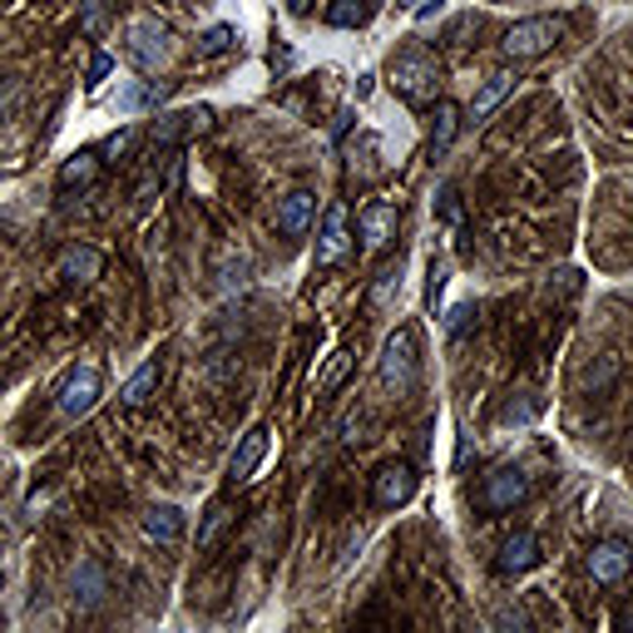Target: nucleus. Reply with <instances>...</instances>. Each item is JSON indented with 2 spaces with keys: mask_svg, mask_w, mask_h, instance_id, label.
Returning a JSON list of instances; mask_svg holds the SVG:
<instances>
[{
  "mask_svg": "<svg viewBox=\"0 0 633 633\" xmlns=\"http://www.w3.org/2000/svg\"><path fill=\"white\" fill-rule=\"evenodd\" d=\"M619 629H623V633H633V599L619 609Z\"/></svg>",
  "mask_w": 633,
  "mask_h": 633,
  "instance_id": "obj_35",
  "label": "nucleus"
},
{
  "mask_svg": "<svg viewBox=\"0 0 633 633\" xmlns=\"http://www.w3.org/2000/svg\"><path fill=\"white\" fill-rule=\"evenodd\" d=\"M397 228H401L397 204H366L362 208V247L372 253V258L397 238Z\"/></svg>",
  "mask_w": 633,
  "mask_h": 633,
  "instance_id": "obj_12",
  "label": "nucleus"
},
{
  "mask_svg": "<svg viewBox=\"0 0 633 633\" xmlns=\"http://www.w3.org/2000/svg\"><path fill=\"white\" fill-rule=\"evenodd\" d=\"M233 25H214V31L204 35V40H198V54H223V50H233Z\"/></svg>",
  "mask_w": 633,
  "mask_h": 633,
  "instance_id": "obj_27",
  "label": "nucleus"
},
{
  "mask_svg": "<svg viewBox=\"0 0 633 633\" xmlns=\"http://www.w3.org/2000/svg\"><path fill=\"white\" fill-rule=\"evenodd\" d=\"M455 134H461V105L440 99V105H436V124H430V159H440V154L451 149Z\"/></svg>",
  "mask_w": 633,
  "mask_h": 633,
  "instance_id": "obj_19",
  "label": "nucleus"
},
{
  "mask_svg": "<svg viewBox=\"0 0 633 633\" xmlns=\"http://www.w3.org/2000/svg\"><path fill=\"white\" fill-rule=\"evenodd\" d=\"M99 149H80L70 154L65 163H60V194H75V188H89V183L99 179Z\"/></svg>",
  "mask_w": 633,
  "mask_h": 633,
  "instance_id": "obj_17",
  "label": "nucleus"
},
{
  "mask_svg": "<svg viewBox=\"0 0 633 633\" xmlns=\"http://www.w3.org/2000/svg\"><path fill=\"white\" fill-rule=\"evenodd\" d=\"M346 372H352V356H346V352H337L332 362H327L322 381H317V397H332V391L342 387V376H346Z\"/></svg>",
  "mask_w": 633,
  "mask_h": 633,
  "instance_id": "obj_26",
  "label": "nucleus"
},
{
  "mask_svg": "<svg viewBox=\"0 0 633 633\" xmlns=\"http://www.w3.org/2000/svg\"><path fill=\"white\" fill-rule=\"evenodd\" d=\"M105 564L99 559H80L75 569H70V594H75V604H85V609H95L99 599H105Z\"/></svg>",
  "mask_w": 633,
  "mask_h": 633,
  "instance_id": "obj_16",
  "label": "nucleus"
},
{
  "mask_svg": "<svg viewBox=\"0 0 633 633\" xmlns=\"http://www.w3.org/2000/svg\"><path fill=\"white\" fill-rule=\"evenodd\" d=\"M109 65H114L109 54H95V60H89V85H95V80H105V75H109Z\"/></svg>",
  "mask_w": 633,
  "mask_h": 633,
  "instance_id": "obj_33",
  "label": "nucleus"
},
{
  "mask_svg": "<svg viewBox=\"0 0 633 633\" xmlns=\"http://www.w3.org/2000/svg\"><path fill=\"white\" fill-rule=\"evenodd\" d=\"M21 95H25V85H21V80H0V124H5V119H11L15 114V105H21Z\"/></svg>",
  "mask_w": 633,
  "mask_h": 633,
  "instance_id": "obj_28",
  "label": "nucleus"
},
{
  "mask_svg": "<svg viewBox=\"0 0 633 633\" xmlns=\"http://www.w3.org/2000/svg\"><path fill=\"white\" fill-rule=\"evenodd\" d=\"M312 214H317V194H307V188H292V194L278 204V228L288 238H302L312 228Z\"/></svg>",
  "mask_w": 633,
  "mask_h": 633,
  "instance_id": "obj_14",
  "label": "nucleus"
},
{
  "mask_svg": "<svg viewBox=\"0 0 633 633\" xmlns=\"http://www.w3.org/2000/svg\"><path fill=\"white\" fill-rule=\"evenodd\" d=\"M411 495H416V471H411L406 461H391L372 475V504L376 510H397V504H406Z\"/></svg>",
  "mask_w": 633,
  "mask_h": 633,
  "instance_id": "obj_8",
  "label": "nucleus"
},
{
  "mask_svg": "<svg viewBox=\"0 0 633 633\" xmlns=\"http://www.w3.org/2000/svg\"><path fill=\"white\" fill-rule=\"evenodd\" d=\"M475 322V307H455L451 312V337H465V327Z\"/></svg>",
  "mask_w": 633,
  "mask_h": 633,
  "instance_id": "obj_32",
  "label": "nucleus"
},
{
  "mask_svg": "<svg viewBox=\"0 0 633 633\" xmlns=\"http://www.w3.org/2000/svg\"><path fill=\"white\" fill-rule=\"evenodd\" d=\"M60 272H65L70 282H95L99 272H105V253H99V247L75 243V247H65V258H60Z\"/></svg>",
  "mask_w": 633,
  "mask_h": 633,
  "instance_id": "obj_18",
  "label": "nucleus"
},
{
  "mask_svg": "<svg viewBox=\"0 0 633 633\" xmlns=\"http://www.w3.org/2000/svg\"><path fill=\"white\" fill-rule=\"evenodd\" d=\"M346 204H332L322 218V238H317V268H337L352 247V228H346Z\"/></svg>",
  "mask_w": 633,
  "mask_h": 633,
  "instance_id": "obj_10",
  "label": "nucleus"
},
{
  "mask_svg": "<svg viewBox=\"0 0 633 633\" xmlns=\"http://www.w3.org/2000/svg\"><path fill=\"white\" fill-rule=\"evenodd\" d=\"M564 31L569 25L559 15H529V21H515L500 35V50H504V60H539L545 50H555L564 40Z\"/></svg>",
  "mask_w": 633,
  "mask_h": 633,
  "instance_id": "obj_2",
  "label": "nucleus"
},
{
  "mask_svg": "<svg viewBox=\"0 0 633 633\" xmlns=\"http://www.w3.org/2000/svg\"><path fill=\"white\" fill-rule=\"evenodd\" d=\"M130 144H134V134H130V130L109 134V139H105V149H99V159H105V163H119V154L130 149Z\"/></svg>",
  "mask_w": 633,
  "mask_h": 633,
  "instance_id": "obj_29",
  "label": "nucleus"
},
{
  "mask_svg": "<svg viewBox=\"0 0 633 633\" xmlns=\"http://www.w3.org/2000/svg\"><path fill=\"white\" fill-rule=\"evenodd\" d=\"M99 391H105V381H99V366H75V372L60 381V391H54V411L65 421H80L95 411Z\"/></svg>",
  "mask_w": 633,
  "mask_h": 633,
  "instance_id": "obj_5",
  "label": "nucleus"
},
{
  "mask_svg": "<svg viewBox=\"0 0 633 633\" xmlns=\"http://www.w3.org/2000/svg\"><path fill=\"white\" fill-rule=\"evenodd\" d=\"M263 455H268V426H253L243 440H238V451L228 455V480H233V485H247L253 475H258Z\"/></svg>",
  "mask_w": 633,
  "mask_h": 633,
  "instance_id": "obj_11",
  "label": "nucleus"
},
{
  "mask_svg": "<svg viewBox=\"0 0 633 633\" xmlns=\"http://www.w3.org/2000/svg\"><path fill=\"white\" fill-rule=\"evenodd\" d=\"M391 89H397L401 99H411V105H430L436 99V85H440V65H436V54H426V50H401V54H391Z\"/></svg>",
  "mask_w": 633,
  "mask_h": 633,
  "instance_id": "obj_1",
  "label": "nucleus"
},
{
  "mask_svg": "<svg viewBox=\"0 0 633 633\" xmlns=\"http://www.w3.org/2000/svg\"><path fill=\"white\" fill-rule=\"evenodd\" d=\"M440 292H446V263L430 258V278H426V302H430V307L440 302Z\"/></svg>",
  "mask_w": 633,
  "mask_h": 633,
  "instance_id": "obj_30",
  "label": "nucleus"
},
{
  "mask_svg": "<svg viewBox=\"0 0 633 633\" xmlns=\"http://www.w3.org/2000/svg\"><path fill=\"white\" fill-rule=\"evenodd\" d=\"M292 11H297V15H307V11H312V0H292Z\"/></svg>",
  "mask_w": 633,
  "mask_h": 633,
  "instance_id": "obj_37",
  "label": "nucleus"
},
{
  "mask_svg": "<svg viewBox=\"0 0 633 633\" xmlns=\"http://www.w3.org/2000/svg\"><path fill=\"white\" fill-rule=\"evenodd\" d=\"M366 21H372V0H332L327 5V25H337V31H356Z\"/></svg>",
  "mask_w": 633,
  "mask_h": 633,
  "instance_id": "obj_23",
  "label": "nucleus"
},
{
  "mask_svg": "<svg viewBox=\"0 0 633 633\" xmlns=\"http://www.w3.org/2000/svg\"><path fill=\"white\" fill-rule=\"evenodd\" d=\"M352 119H356V114H352V109H342V114H337V130H332V134H337V139H342V134H346V130H352Z\"/></svg>",
  "mask_w": 633,
  "mask_h": 633,
  "instance_id": "obj_34",
  "label": "nucleus"
},
{
  "mask_svg": "<svg viewBox=\"0 0 633 633\" xmlns=\"http://www.w3.org/2000/svg\"><path fill=\"white\" fill-rule=\"evenodd\" d=\"M376 372H381V387L397 391V397H406L421 381V346H416V332H411V327H397V332L387 337Z\"/></svg>",
  "mask_w": 633,
  "mask_h": 633,
  "instance_id": "obj_3",
  "label": "nucleus"
},
{
  "mask_svg": "<svg viewBox=\"0 0 633 633\" xmlns=\"http://www.w3.org/2000/svg\"><path fill=\"white\" fill-rule=\"evenodd\" d=\"M440 218L446 223H461V194L455 188H440Z\"/></svg>",
  "mask_w": 633,
  "mask_h": 633,
  "instance_id": "obj_31",
  "label": "nucleus"
},
{
  "mask_svg": "<svg viewBox=\"0 0 633 633\" xmlns=\"http://www.w3.org/2000/svg\"><path fill=\"white\" fill-rule=\"evenodd\" d=\"M436 11H440V0H426V5H421L416 15H421V21H430V15H436Z\"/></svg>",
  "mask_w": 633,
  "mask_h": 633,
  "instance_id": "obj_36",
  "label": "nucleus"
},
{
  "mask_svg": "<svg viewBox=\"0 0 633 633\" xmlns=\"http://www.w3.org/2000/svg\"><path fill=\"white\" fill-rule=\"evenodd\" d=\"M124 50H130V60L139 70H163L173 60V31L159 21H149V15H139V21H130V31H124Z\"/></svg>",
  "mask_w": 633,
  "mask_h": 633,
  "instance_id": "obj_4",
  "label": "nucleus"
},
{
  "mask_svg": "<svg viewBox=\"0 0 633 633\" xmlns=\"http://www.w3.org/2000/svg\"><path fill=\"white\" fill-rule=\"evenodd\" d=\"M391 292H401V258L391 263V268L376 272V288H372V307H387Z\"/></svg>",
  "mask_w": 633,
  "mask_h": 633,
  "instance_id": "obj_25",
  "label": "nucleus"
},
{
  "mask_svg": "<svg viewBox=\"0 0 633 633\" xmlns=\"http://www.w3.org/2000/svg\"><path fill=\"white\" fill-rule=\"evenodd\" d=\"M539 564V539L529 535V529H515V535L500 545V555H495V569H500L504 580H515V574H529V569Z\"/></svg>",
  "mask_w": 633,
  "mask_h": 633,
  "instance_id": "obj_13",
  "label": "nucleus"
},
{
  "mask_svg": "<svg viewBox=\"0 0 633 633\" xmlns=\"http://www.w3.org/2000/svg\"><path fill=\"white\" fill-rule=\"evenodd\" d=\"M214 130V109L198 105V109H173V114H159L149 124V139L154 149H173V144L194 139V134H208Z\"/></svg>",
  "mask_w": 633,
  "mask_h": 633,
  "instance_id": "obj_6",
  "label": "nucleus"
},
{
  "mask_svg": "<svg viewBox=\"0 0 633 633\" xmlns=\"http://www.w3.org/2000/svg\"><path fill=\"white\" fill-rule=\"evenodd\" d=\"M139 525H144V535H149L154 545H179V539H183V510H179V504H149Z\"/></svg>",
  "mask_w": 633,
  "mask_h": 633,
  "instance_id": "obj_15",
  "label": "nucleus"
},
{
  "mask_svg": "<svg viewBox=\"0 0 633 633\" xmlns=\"http://www.w3.org/2000/svg\"><path fill=\"white\" fill-rule=\"evenodd\" d=\"M109 25V0H80V31L89 35V40H99Z\"/></svg>",
  "mask_w": 633,
  "mask_h": 633,
  "instance_id": "obj_24",
  "label": "nucleus"
},
{
  "mask_svg": "<svg viewBox=\"0 0 633 633\" xmlns=\"http://www.w3.org/2000/svg\"><path fill=\"white\" fill-rule=\"evenodd\" d=\"M525 495H529V475L520 471V465H500V471H490V475H485V485H480V510L500 515V510L525 504Z\"/></svg>",
  "mask_w": 633,
  "mask_h": 633,
  "instance_id": "obj_7",
  "label": "nucleus"
},
{
  "mask_svg": "<svg viewBox=\"0 0 633 633\" xmlns=\"http://www.w3.org/2000/svg\"><path fill=\"white\" fill-rule=\"evenodd\" d=\"M584 569H589L594 584H619V580H629L633 549L623 545V539H599V545L589 549V559H584Z\"/></svg>",
  "mask_w": 633,
  "mask_h": 633,
  "instance_id": "obj_9",
  "label": "nucleus"
},
{
  "mask_svg": "<svg viewBox=\"0 0 633 633\" xmlns=\"http://www.w3.org/2000/svg\"><path fill=\"white\" fill-rule=\"evenodd\" d=\"M154 391H159V362H144L139 372H134L130 381H124L119 401H124V406H130V411H139V406H149V397H154Z\"/></svg>",
  "mask_w": 633,
  "mask_h": 633,
  "instance_id": "obj_20",
  "label": "nucleus"
},
{
  "mask_svg": "<svg viewBox=\"0 0 633 633\" xmlns=\"http://www.w3.org/2000/svg\"><path fill=\"white\" fill-rule=\"evenodd\" d=\"M510 89H515V75H510V70H495V75L485 80V89H480V95L471 99V119H485L495 105H500L504 95H510Z\"/></svg>",
  "mask_w": 633,
  "mask_h": 633,
  "instance_id": "obj_22",
  "label": "nucleus"
},
{
  "mask_svg": "<svg viewBox=\"0 0 633 633\" xmlns=\"http://www.w3.org/2000/svg\"><path fill=\"white\" fill-rule=\"evenodd\" d=\"M228 525H233V504L228 500H214L208 504V515H204V525H198V549H218V539L228 535Z\"/></svg>",
  "mask_w": 633,
  "mask_h": 633,
  "instance_id": "obj_21",
  "label": "nucleus"
}]
</instances>
